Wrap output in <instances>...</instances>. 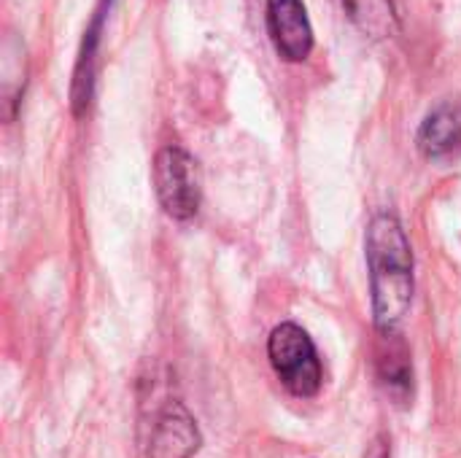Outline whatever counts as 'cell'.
Wrapping results in <instances>:
<instances>
[{"instance_id":"obj_1","label":"cell","mask_w":461,"mask_h":458,"mask_svg":"<svg viewBox=\"0 0 461 458\" xmlns=\"http://www.w3.org/2000/svg\"><path fill=\"white\" fill-rule=\"evenodd\" d=\"M365 256L375 329H400L416 292V259L405 227L392 211H378L370 219Z\"/></svg>"},{"instance_id":"obj_2","label":"cell","mask_w":461,"mask_h":458,"mask_svg":"<svg viewBox=\"0 0 461 458\" xmlns=\"http://www.w3.org/2000/svg\"><path fill=\"white\" fill-rule=\"evenodd\" d=\"M267 356L270 364L284 383V389L300 400H311L321 391L324 370L319 362V351L311 340V335L294 324L284 321L270 332L267 340Z\"/></svg>"},{"instance_id":"obj_3","label":"cell","mask_w":461,"mask_h":458,"mask_svg":"<svg viewBox=\"0 0 461 458\" xmlns=\"http://www.w3.org/2000/svg\"><path fill=\"white\" fill-rule=\"evenodd\" d=\"M154 192L162 211L176 221H189L200 211L203 178L197 159L181 146H165L154 157Z\"/></svg>"},{"instance_id":"obj_4","label":"cell","mask_w":461,"mask_h":458,"mask_svg":"<svg viewBox=\"0 0 461 458\" xmlns=\"http://www.w3.org/2000/svg\"><path fill=\"white\" fill-rule=\"evenodd\" d=\"M267 32L286 62H305L313 51V27L303 0H267Z\"/></svg>"},{"instance_id":"obj_5","label":"cell","mask_w":461,"mask_h":458,"mask_svg":"<svg viewBox=\"0 0 461 458\" xmlns=\"http://www.w3.org/2000/svg\"><path fill=\"white\" fill-rule=\"evenodd\" d=\"M200 429L181 400H167L154 418L146 458H192L200 451Z\"/></svg>"},{"instance_id":"obj_6","label":"cell","mask_w":461,"mask_h":458,"mask_svg":"<svg viewBox=\"0 0 461 458\" xmlns=\"http://www.w3.org/2000/svg\"><path fill=\"white\" fill-rule=\"evenodd\" d=\"M375 378L392 402H397V405L411 402V397H413V362H411V348L402 340L400 329L378 332Z\"/></svg>"},{"instance_id":"obj_7","label":"cell","mask_w":461,"mask_h":458,"mask_svg":"<svg viewBox=\"0 0 461 458\" xmlns=\"http://www.w3.org/2000/svg\"><path fill=\"white\" fill-rule=\"evenodd\" d=\"M416 148L429 162H448L461 154V103L443 100L421 121Z\"/></svg>"},{"instance_id":"obj_8","label":"cell","mask_w":461,"mask_h":458,"mask_svg":"<svg viewBox=\"0 0 461 458\" xmlns=\"http://www.w3.org/2000/svg\"><path fill=\"white\" fill-rule=\"evenodd\" d=\"M108 5L111 0H100V5L95 8L92 22L84 30V40L78 49V59H76V70H73V84H70V105L73 113L81 116L95 94V76H97V49H100V32H103V22L108 16Z\"/></svg>"},{"instance_id":"obj_9","label":"cell","mask_w":461,"mask_h":458,"mask_svg":"<svg viewBox=\"0 0 461 458\" xmlns=\"http://www.w3.org/2000/svg\"><path fill=\"white\" fill-rule=\"evenodd\" d=\"M348 19L373 40L394 38L400 32V13L394 0H340Z\"/></svg>"},{"instance_id":"obj_10","label":"cell","mask_w":461,"mask_h":458,"mask_svg":"<svg viewBox=\"0 0 461 458\" xmlns=\"http://www.w3.org/2000/svg\"><path fill=\"white\" fill-rule=\"evenodd\" d=\"M367 458H392V451H389L386 437H378V440L370 445V454H367Z\"/></svg>"}]
</instances>
